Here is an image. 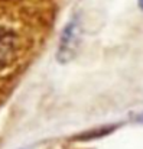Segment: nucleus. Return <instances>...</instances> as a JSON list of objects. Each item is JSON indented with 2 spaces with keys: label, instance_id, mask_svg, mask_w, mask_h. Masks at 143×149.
I'll return each instance as SVG.
<instances>
[{
  "label": "nucleus",
  "instance_id": "2",
  "mask_svg": "<svg viewBox=\"0 0 143 149\" xmlns=\"http://www.w3.org/2000/svg\"><path fill=\"white\" fill-rule=\"evenodd\" d=\"M139 6H140V7L143 9V0H139Z\"/></svg>",
  "mask_w": 143,
  "mask_h": 149
},
{
  "label": "nucleus",
  "instance_id": "1",
  "mask_svg": "<svg viewBox=\"0 0 143 149\" xmlns=\"http://www.w3.org/2000/svg\"><path fill=\"white\" fill-rule=\"evenodd\" d=\"M78 32H77V25L74 23H69L62 36H61V42H59V51H58V55L62 61H67L68 58L72 56L74 49H75V45L78 42Z\"/></svg>",
  "mask_w": 143,
  "mask_h": 149
}]
</instances>
